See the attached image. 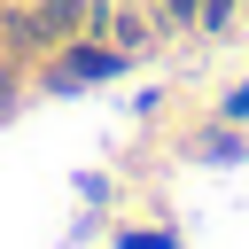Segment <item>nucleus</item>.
Instances as JSON below:
<instances>
[{"mask_svg": "<svg viewBox=\"0 0 249 249\" xmlns=\"http://www.w3.org/2000/svg\"><path fill=\"white\" fill-rule=\"evenodd\" d=\"M187 16H195V0H171V23H187Z\"/></svg>", "mask_w": 249, "mask_h": 249, "instance_id": "2", "label": "nucleus"}, {"mask_svg": "<svg viewBox=\"0 0 249 249\" xmlns=\"http://www.w3.org/2000/svg\"><path fill=\"white\" fill-rule=\"evenodd\" d=\"M226 8H233V0H210V8H202V16H210V23H226Z\"/></svg>", "mask_w": 249, "mask_h": 249, "instance_id": "3", "label": "nucleus"}, {"mask_svg": "<svg viewBox=\"0 0 249 249\" xmlns=\"http://www.w3.org/2000/svg\"><path fill=\"white\" fill-rule=\"evenodd\" d=\"M78 16H86L78 0H47V8H39V31H47V39H62V31H78Z\"/></svg>", "mask_w": 249, "mask_h": 249, "instance_id": "1", "label": "nucleus"}]
</instances>
